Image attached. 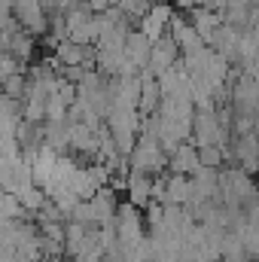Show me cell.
<instances>
[{
  "label": "cell",
  "mask_w": 259,
  "mask_h": 262,
  "mask_svg": "<svg viewBox=\"0 0 259 262\" xmlns=\"http://www.w3.org/2000/svg\"><path fill=\"white\" fill-rule=\"evenodd\" d=\"M165 165H168V156L159 149L156 137H137V143H134V149H131V156H128L131 171L149 177V174H162Z\"/></svg>",
  "instance_id": "cell-1"
},
{
  "label": "cell",
  "mask_w": 259,
  "mask_h": 262,
  "mask_svg": "<svg viewBox=\"0 0 259 262\" xmlns=\"http://www.w3.org/2000/svg\"><path fill=\"white\" fill-rule=\"evenodd\" d=\"M171 15H174V9H171L168 3H156V6H149V12L137 21V31H140L149 43H159V40L165 37V28H168Z\"/></svg>",
  "instance_id": "cell-2"
},
{
  "label": "cell",
  "mask_w": 259,
  "mask_h": 262,
  "mask_svg": "<svg viewBox=\"0 0 259 262\" xmlns=\"http://www.w3.org/2000/svg\"><path fill=\"white\" fill-rule=\"evenodd\" d=\"M177 58H180L177 43H174L171 37H162V40H159V43H153V49H149L146 70H149L153 76H159V73H165L171 64H177Z\"/></svg>",
  "instance_id": "cell-3"
},
{
  "label": "cell",
  "mask_w": 259,
  "mask_h": 262,
  "mask_svg": "<svg viewBox=\"0 0 259 262\" xmlns=\"http://www.w3.org/2000/svg\"><path fill=\"white\" fill-rule=\"evenodd\" d=\"M12 9H15V18H18V25H21L25 31H31V34H43V31L49 28L46 12L40 9L37 0H12Z\"/></svg>",
  "instance_id": "cell-4"
},
{
  "label": "cell",
  "mask_w": 259,
  "mask_h": 262,
  "mask_svg": "<svg viewBox=\"0 0 259 262\" xmlns=\"http://www.w3.org/2000/svg\"><path fill=\"white\" fill-rule=\"evenodd\" d=\"M116 204L119 198L110 186H101L95 195L89 198V207H92V216H95V226H107L113 223V213H116Z\"/></svg>",
  "instance_id": "cell-5"
},
{
  "label": "cell",
  "mask_w": 259,
  "mask_h": 262,
  "mask_svg": "<svg viewBox=\"0 0 259 262\" xmlns=\"http://www.w3.org/2000/svg\"><path fill=\"white\" fill-rule=\"evenodd\" d=\"M168 168H171V174L192 177L195 171L201 168V165H198V149H195L192 143H180V146L168 156Z\"/></svg>",
  "instance_id": "cell-6"
},
{
  "label": "cell",
  "mask_w": 259,
  "mask_h": 262,
  "mask_svg": "<svg viewBox=\"0 0 259 262\" xmlns=\"http://www.w3.org/2000/svg\"><path fill=\"white\" fill-rule=\"evenodd\" d=\"M55 58L64 67H85V70H89V67L95 64V49H92V46H76V43L64 40V43H58Z\"/></svg>",
  "instance_id": "cell-7"
},
{
  "label": "cell",
  "mask_w": 259,
  "mask_h": 262,
  "mask_svg": "<svg viewBox=\"0 0 259 262\" xmlns=\"http://www.w3.org/2000/svg\"><path fill=\"white\" fill-rule=\"evenodd\" d=\"M149 49H153V43H149V40H146L140 31H128V34H125L122 52H125V61H128V64H134L137 70H140V67H146Z\"/></svg>",
  "instance_id": "cell-8"
},
{
  "label": "cell",
  "mask_w": 259,
  "mask_h": 262,
  "mask_svg": "<svg viewBox=\"0 0 259 262\" xmlns=\"http://www.w3.org/2000/svg\"><path fill=\"white\" fill-rule=\"evenodd\" d=\"M149 180H153V177H146V174L128 171V177H125V192H128V204L131 207L143 210V207L153 201V198H149Z\"/></svg>",
  "instance_id": "cell-9"
},
{
  "label": "cell",
  "mask_w": 259,
  "mask_h": 262,
  "mask_svg": "<svg viewBox=\"0 0 259 262\" xmlns=\"http://www.w3.org/2000/svg\"><path fill=\"white\" fill-rule=\"evenodd\" d=\"M192 31L201 37V43L207 46V40H210V34L223 25V15L220 12H210V9H204V6H192Z\"/></svg>",
  "instance_id": "cell-10"
},
{
  "label": "cell",
  "mask_w": 259,
  "mask_h": 262,
  "mask_svg": "<svg viewBox=\"0 0 259 262\" xmlns=\"http://www.w3.org/2000/svg\"><path fill=\"white\" fill-rule=\"evenodd\" d=\"M15 201L21 204V210H25V213H37V210H40V204L46 201V195H43L37 186H28V189H21V192L15 195Z\"/></svg>",
  "instance_id": "cell-11"
},
{
  "label": "cell",
  "mask_w": 259,
  "mask_h": 262,
  "mask_svg": "<svg viewBox=\"0 0 259 262\" xmlns=\"http://www.w3.org/2000/svg\"><path fill=\"white\" fill-rule=\"evenodd\" d=\"M0 82H3V95L12 98V101H21L25 92H28V82H25L21 73H12V76H6V79H0Z\"/></svg>",
  "instance_id": "cell-12"
},
{
  "label": "cell",
  "mask_w": 259,
  "mask_h": 262,
  "mask_svg": "<svg viewBox=\"0 0 259 262\" xmlns=\"http://www.w3.org/2000/svg\"><path fill=\"white\" fill-rule=\"evenodd\" d=\"M223 162H226V152H223L220 146H201V149H198V165H201V168H213V171H217Z\"/></svg>",
  "instance_id": "cell-13"
},
{
  "label": "cell",
  "mask_w": 259,
  "mask_h": 262,
  "mask_svg": "<svg viewBox=\"0 0 259 262\" xmlns=\"http://www.w3.org/2000/svg\"><path fill=\"white\" fill-rule=\"evenodd\" d=\"M116 9H119L125 18H134V21H140V18L149 12V3H146V0H119V3H116Z\"/></svg>",
  "instance_id": "cell-14"
},
{
  "label": "cell",
  "mask_w": 259,
  "mask_h": 262,
  "mask_svg": "<svg viewBox=\"0 0 259 262\" xmlns=\"http://www.w3.org/2000/svg\"><path fill=\"white\" fill-rule=\"evenodd\" d=\"M64 116H67V107L61 104V98L52 92V95L46 98V119H49V122H64Z\"/></svg>",
  "instance_id": "cell-15"
},
{
  "label": "cell",
  "mask_w": 259,
  "mask_h": 262,
  "mask_svg": "<svg viewBox=\"0 0 259 262\" xmlns=\"http://www.w3.org/2000/svg\"><path fill=\"white\" fill-rule=\"evenodd\" d=\"M12 73H21V61H15L9 52H0V79H6Z\"/></svg>",
  "instance_id": "cell-16"
},
{
  "label": "cell",
  "mask_w": 259,
  "mask_h": 262,
  "mask_svg": "<svg viewBox=\"0 0 259 262\" xmlns=\"http://www.w3.org/2000/svg\"><path fill=\"white\" fill-rule=\"evenodd\" d=\"M174 3H177V6H183V9H192V6H195L192 0H174Z\"/></svg>",
  "instance_id": "cell-17"
}]
</instances>
